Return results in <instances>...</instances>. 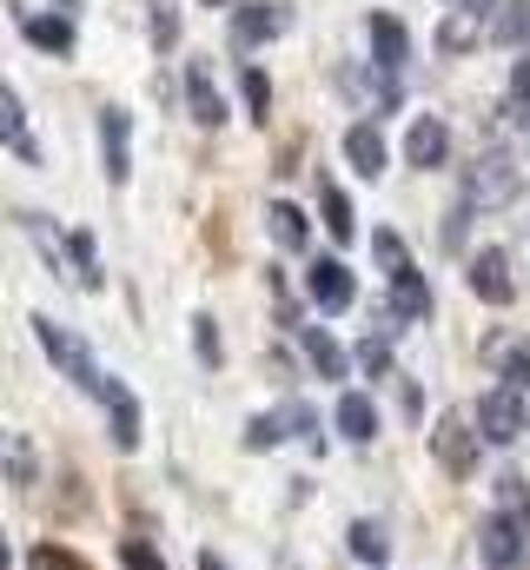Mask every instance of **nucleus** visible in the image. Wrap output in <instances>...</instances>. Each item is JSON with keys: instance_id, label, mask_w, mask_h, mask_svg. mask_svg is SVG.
Returning a JSON list of instances; mask_svg holds the SVG:
<instances>
[{"instance_id": "nucleus-25", "label": "nucleus", "mask_w": 530, "mask_h": 570, "mask_svg": "<svg viewBox=\"0 0 530 570\" xmlns=\"http://www.w3.org/2000/svg\"><path fill=\"white\" fill-rule=\"evenodd\" d=\"M146 27H153V47L173 53L179 47V0H146Z\"/></svg>"}, {"instance_id": "nucleus-39", "label": "nucleus", "mask_w": 530, "mask_h": 570, "mask_svg": "<svg viewBox=\"0 0 530 570\" xmlns=\"http://www.w3.org/2000/svg\"><path fill=\"white\" fill-rule=\"evenodd\" d=\"M491 7H498V0H464V13H491Z\"/></svg>"}, {"instance_id": "nucleus-16", "label": "nucleus", "mask_w": 530, "mask_h": 570, "mask_svg": "<svg viewBox=\"0 0 530 570\" xmlns=\"http://www.w3.org/2000/svg\"><path fill=\"white\" fill-rule=\"evenodd\" d=\"M13 27L47 53H73V20L67 13H13Z\"/></svg>"}, {"instance_id": "nucleus-5", "label": "nucleus", "mask_w": 530, "mask_h": 570, "mask_svg": "<svg viewBox=\"0 0 530 570\" xmlns=\"http://www.w3.org/2000/svg\"><path fill=\"white\" fill-rule=\"evenodd\" d=\"M94 399L107 405V431H114V444L132 451V444H139V399H132V385H120V379H107V372H100Z\"/></svg>"}, {"instance_id": "nucleus-42", "label": "nucleus", "mask_w": 530, "mask_h": 570, "mask_svg": "<svg viewBox=\"0 0 530 570\" xmlns=\"http://www.w3.org/2000/svg\"><path fill=\"white\" fill-rule=\"evenodd\" d=\"M60 7H73V0H60Z\"/></svg>"}, {"instance_id": "nucleus-32", "label": "nucleus", "mask_w": 530, "mask_h": 570, "mask_svg": "<svg viewBox=\"0 0 530 570\" xmlns=\"http://www.w3.org/2000/svg\"><path fill=\"white\" fill-rule=\"evenodd\" d=\"M193 345H199V358H206V365H219V325H213L206 312L193 318Z\"/></svg>"}, {"instance_id": "nucleus-7", "label": "nucleus", "mask_w": 530, "mask_h": 570, "mask_svg": "<svg viewBox=\"0 0 530 570\" xmlns=\"http://www.w3.org/2000/svg\"><path fill=\"white\" fill-rule=\"evenodd\" d=\"M471 292H478L484 305H511V298H518V279H511V253H504V246H484V253L471 259Z\"/></svg>"}, {"instance_id": "nucleus-19", "label": "nucleus", "mask_w": 530, "mask_h": 570, "mask_svg": "<svg viewBox=\"0 0 530 570\" xmlns=\"http://www.w3.org/2000/svg\"><path fill=\"white\" fill-rule=\"evenodd\" d=\"M298 345H305V358L318 365V379H345V372H352L345 352H338V338H332L325 325H298Z\"/></svg>"}, {"instance_id": "nucleus-36", "label": "nucleus", "mask_w": 530, "mask_h": 570, "mask_svg": "<svg viewBox=\"0 0 530 570\" xmlns=\"http://www.w3.org/2000/svg\"><path fill=\"white\" fill-rule=\"evenodd\" d=\"M372 253H379V266H385V273L404 266V239H398V233H379V239H372Z\"/></svg>"}, {"instance_id": "nucleus-18", "label": "nucleus", "mask_w": 530, "mask_h": 570, "mask_svg": "<svg viewBox=\"0 0 530 570\" xmlns=\"http://www.w3.org/2000/svg\"><path fill=\"white\" fill-rule=\"evenodd\" d=\"M186 107H193V120H199V127H219V120H226V100L213 94V73H206L199 60L186 67Z\"/></svg>"}, {"instance_id": "nucleus-17", "label": "nucleus", "mask_w": 530, "mask_h": 570, "mask_svg": "<svg viewBox=\"0 0 530 570\" xmlns=\"http://www.w3.org/2000/svg\"><path fill=\"white\" fill-rule=\"evenodd\" d=\"M332 425H338V438H352V444H372L379 438V412H372L365 392H345L338 412H332Z\"/></svg>"}, {"instance_id": "nucleus-40", "label": "nucleus", "mask_w": 530, "mask_h": 570, "mask_svg": "<svg viewBox=\"0 0 530 570\" xmlns=\"http://www.w3.org/2000/svg\"><path fill=\"white\" fill-rule=\"evenodd\" d=\"M0 570H7V538H0Z\"/></svg>"}, {"instance_id": "nucleus-12", "label": "nucleus", "mask_w": 530, "mask_h": 570, "mask_svg": "<svg viewBox=\"0 0 530 570\" xmlns=\"http://www.w3.org/2000/svg\"><path fill=\"white\" fill-rule=\"evenodd\" d=\"M345 159H352V173H359V179H379V173L392 166L379 120H359V127H345Z\"/></svg>"}, {"instance_id": "nucleus-8", "label": "nucleus", "mask_w": 530, "mask_h": 570, "mask_svg": "<svg viewBox=\"0 0 530 570\" xmlns=\"http://www.w3.org/2000/svg\"><path fill=\"white\" fill-rule=\"evenodd\" d=\"M338 87L365 100V114H398V73L385 67H338Z\"/></svg>"}, {"instance_id": "nucleus-24", "label": "nucleus", "mask_w": 530, "mask_h": 570, "mask_svg": "<svg viewBox=\"0 0 530 570\" xmlns=\"http://www.w3.org/2000/svg\"><path fill=\"white\" fill-rule=\"evenodd\" d=\"M0 471L7 484H33V444L20 431H0Z\"/></svg>"}, {"instance_id": "nucleus-9", "label": "nucleus", "mask_w": 530, "mask_h": 570, "mask_svg": "<svg viewBox=\"0 0 530 570\" xmlns=\"http://www.w3.org/2000/svg\"><path fill=\"white\" fill-rule=\"evenodd\" d=\"M478 444H484L478 425H464L458 412H451V419H438V431H431V451H438V464H444V471H471V464H478Z\"/></svg>"}, {"instance_id": "nucleus-35", "label": "nucleus", "mask_w": 530, "mask_h": 570, "mask_svg": "<svg viewBox=\"0 0 530 570\" xmlns=\"http://www.w3.org/2000/svg\"><path fill=\"white\" fill-rule=\"evenodd\" d=\"M464 233H471V206H464V199H458V206H451V213H444V246H451V253H458V246H464Z\"/></svg>"}, {"instance_id": "nucleus-33", "label": "nucleus", "mask_w": 530, "mask_h": 570, "mask_svg": "<svg viewBox=\"0 0 530 570\" xmlns=\"http://www.w3.org/2000/svg\"><path fill=\"white\" fill-rule=\"evenodd\" d=\"M278 438H285V419H253V425H246V444H253V451H272Z\"/></svg>"}, {"instance_id": "nucleus-41", "label": "nucleus", "mask_w": 530, "mask_h": 570, "mask_svg": "<svg viewBox=\"0 0 530 570\" xmlns=\"http://www.w3.org/2000/svg\"><path fill=\"white\" fill-rule=\"evenodd\" d=\"M206 7H233V0H206Z\"/></svg>"}, {"instance_id": "nucleus-34", "label": "nucleus", "mask_w": 530, "mask_h": 570, "mask_svg": "<svg viewBox=\"0 0 530 570\" xmlns=\"http://www.w3.org/2000/svg\"><path fill=\"white\" fill-rule=\"evenodd\" d=\"M120 564H127V570H166V564H159V551H153V544H139V538L120 544Z\"/></svg>"}, {"instance_id": "nucleus-27", "label": "nucleus", "mask_w": 530, "mask_h": 570, "mask_svg": "<svg viewBox=\"0 0 530 570\" xmlns=\"http://www.w3.org/2000/svg\"><path fill=\"white\" fill-rule=\"evenodd\" d=\"M239 94H246V120H265V107H272V87H265L259 67H246V60H239Z\"/></svg>"}, {"instance_id": "nucleus-23", "label": "nucleus", "mask_w": 530, "mask_h": 570, "mask_svg": "<svg viewBox=\"0 0 530 570\" xmlns=\"http://www.w3.org/2000/svg\"><path fill=\"white\" fill-rule=\"evenodd\" d=\"M265 219H272V239H278V246H305V239H312V219H305L292 199H272Z\"/></svg>"}, {"instance_id": "nucleus-38", "label": "nucleus", "mask_w": 530, "mask_h": 570, "mask_svg": "<svg viewBox=\"0 0 530 570\" xmlns=\"http://www.w3.org/2000/svg\"><path fill=\"white\" fill-rule=\"evenodd\" d=\"M359 358H365V372H385V365H392V358H385V338H365Z\"/></svg>"}, {"instance_id": "nucleus-29", "label": "nucleus", "mask_w": 530, "mask_h": 570, "mask_svg": "<svg viewBox=\"0 0 530 570\" xmlns=\"http://www.w3.org/2000/svg\"><path fill=\"white\" fill-rule=\"evenodd\" d=\"M511 120H518V127H530V60H518V67H511Z\"/></svg>"}, {"instance_id": "nucleus-31", "label": "nucleus", "mask_w": 530, "mask_h": 570, "mask_svg": "<svg viewBox=\"0 0 530 570\" xmlns=\"http://www.w3.org/2000/svg\"><path fill=\"white\" fill-rule=\"evenodd\" d=\"M67 259L80 266V285H100V266H94V239H87V233H73V239H67Z\"/></svg>"}, {"instance_id": "nucleus-15", "label": "nucleus", "mask_w": 530, "mask_h": 570, "mask_svg": "<svg viewBox=\"0 0 530 570\" xmlns=\"http://www.w3.org/2000/svg\"><path fill=\"white\" fill-rule=\"evenodd\" d=\"M0 140L13 146V153H20L27 166H40V140L27 134V107H20V94H13L7 80H0Z\"/></svg>"}, {"instance_id": "nucleus-26", "label": "nucleus", "mask_w": 530, "mask_h": 570, "mask_svg": "<svg viewBox=\"0 0 530 570\" xmlns=\"http://www.w3.org/2000/svg\"><path fill=\"white\" fill-rule=\"evenodd\" d=\"M471 47H478V20L471 13H458V20L438 27V53H471Z\"/></svg>"}, {"instance_id": "nucleus-14", "label": "nucleus", "mask_w": 530, "mask_h": 570, "mask_svg": "<svg viewBox=\"0 0 530 570\" xmlns=\"http://www.w3.org/2000/svg\"><path fill=\"white\" fill-rule=\"evenodd\" d=\"M478 538H484L478 551H484V564H491V570H511V564H518V551H524V531H518V518H511V511H498Z\"/></svg>"}, {"instance_id": "nucleus-37", "label": "nucleus", "mask_w": 530, "mask_h": 570, "mask_svg": "<svg viewBox=\"0 0 530 570\" xmlns=\"http://www.w3.org/2000/svg\"><path fill=\"white\" fill-rule=\"evenodd\" d=\"M504 379H511L504 392H530V352H511L504 358Z\"/></svg>"}, {"instance_id": "nucleus-2", "label": "nucleus", "mask_w": 530, "mask_h": 570, "mask_svg": "<svg viewBox=\"0 0 530 570\" xmlns=\"http://www.w3.org/2000/svg\"><path fill=\"white\" fill-rule=\"evenodd\" d=\"M33 338L47 345V358H53V365H60L73 385H87V392L100 385V365H94V352H87V345H80V338L60 325V318H33Z\"/></svg>"}, {"instance_id": "nucleus-20", "label": "nucleus", "mask_w": 530, "mask_h": 570, "mask_svg": "<svg viewBox=\"0 0 530 570\" xmlns=\"http://www.w3.org/2000/svg\"><path fill=\"white\" fill-rule=\"evenodd\" d=\"M392 312H404V318H424V312H431V292H424V279H418L411 259L392 273Z\"/></svg>"}, {"instance_id": "nucleus-3", "label": "nucleus", "mask_w": 530, "mask_h": 570, "mask_svg": "<svg viewBox=\"0 0 530 570\" xmlns=\"http://www.w3.org/2000/svg\"><path fill=\"white\" fill-rule=\"evenodd\" d=\"M530 431V419H524V399L518 392H484L478 399V438H491V444H511V438H524Z\"/></svg>"}, {"instance_id": "nucleus-21", "label": "nucleus", "mask_w": 530, "mask_h": 570, "mask_svg": "<svg viewBox=\"0 0 530 570\" xmlns=\"http://www.w3.org/2000/svg\"><path fill=\"white\" fill-rule=\"evenodd\" d=\"M318 213H325V233H332L338 246H352V233H359V213H352V199H345L338 186H318Z\"/></svg>"}, {"instance_id": "nucleus-13", "label": "nucleus", "mask_w": 530, "mask_h": 570, "mask_svg": "<svg viewBox=\"0 0 530 570\" xmlns=\"http://www.w3.org/2000/svg\"><path fill=\"white\" fill-rule=\"evenodd\" d=\"M372 67H385V73H404V60H411V33H404V20L398 13H372Z\"/></svg>"}, {"instance_id": "nucleus-28", "label": "nucleus", "mask_w": 530, "mask_h": 570, "mask_svg": "<svg viewBox=\"0 0 530 570\" xmlns=\"http://www.w3.org/2000/svg\"><path fill=\"white\" fill-rule=\"evenodd\" d=\"M27 570H87V564H80L67 544H33V551H27Z\"/></svg>"}, {"instance_id": "nucleus-4", "label": "nucleus", "mask_w": 530, "mask_h": 570, "mask_svg": "<svg viewBox=\"0 0 530 570\" xmlns=\"http://www.w3.org/2000/svg\"><path fill=\"white\" fill-rule=\"evenodd\" d=\"M285 27H292V7H278V0H253V7L233 13V47L253 53V47H265V40H278Z\"/></svg>"}, {"instance_id": "nucleus-1", "label": "nucleus", "mask_w": 530, "mask_h": 570, "mask_svg": "<svg viewBox=\"0 0 530 570\" xmlns=\"http://www.w3.org/2000/svg\"><path fill=\"white\" fill-rule=\"evenodd\" d=\"M518 193H524V173L504 146H491V153H478V166H464V206L471 213L478 206H511Z\"/></svg>"}, {"instance_id": "nucleus-11", "label": "nucleus", "mask_w": 530, "mask_h": 570, "mask_svg": "<svg viewBox=\"0 0 530 570\" xmlns=\"http://www.w3.org/2000/svg\"><path fill=\"white\" fill-rule=\"evenodd\" d=\"M132 120H127V107H100V146H107V179L114 186H127L132 179Z\"/></svg>"}, {"instance_id": "nucleus-22", "label": "nucleus", "mask_w": 530, "mask_h": 570, "mask_svg": "<svg viewBox=\"0 0 530 570\" xmlns=\"http://www.w3.org/2000/svg\"><path fill=\"white\" fill-rule=\"evenodd\" d=\"M345 544H352L359 564H385V558H392V538H385V524H372V518H359V524L345 531Z\"/></svg>"}, {"instance_id": "nucleus-10", "label": "nucleus", "mask_w": 530, "mask_h": 570, "mask_svg": "<svg viewBox=\"0 0 530 570\" xmlns=\"http://www.w3.org/2000/svg\"><path fill=\"white\" fill-rule=\"evenodd\" d=\"M305 285H312L318 312H352V298H359V279H352L345 259H318V266L305 273Z\"/></svg>"}, {"instance_id": "nucleus-30", "label": "nucleus", "mask_w": 530, "mask_h": 570, "mask_svg": "<svg viewBox=\"0 0 530 570\" xmlns=\"http://www.w3.org/2000/svg\"><path fill=\"white\" fill-rule=\"evenodd\" d=\"M498 40H530V0H511L498 13Z\"/></svg>"}, {"instance_id": "nucleus-6", "label": "nucleus", "mask_w": 530, "mask_h": 570, "mask_svg": "<svg viewBox=\"0 0 530 570\" xmlns=\"http://www.w3.org/2000/svg\"><path fill=\"white\" fill-rule=\"evenodd\" d=\"M444 153H451V127H444L438 114H418V120L404 127V166L431 173V166H444Z\"/></svg>"}]
</instances>
